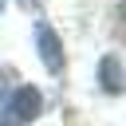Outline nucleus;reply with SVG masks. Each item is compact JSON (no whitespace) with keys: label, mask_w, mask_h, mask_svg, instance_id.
I'll list each match as a JSON object with an SVG mask.
<instances>
[{"label":"nucleus","mask_w":126,"mask_h":126,"mask_svg":"<svg viewBox=\"0 0 126 126\" xmlns=\"http://www.w3.org/2000/svg\"><path fill=\"white\" fill-rule=\"evenodd\" d=\"M39 110H43V98H39L35 87H20V91L8 98V122H12V126H16V122H32Z\"/></svg>","instance_id":"nucleus-1"},{"label":"nucleus","mask_w":126,"mask_h":126,"mask_svg":"<svg viewBox=\"0 0 126 126\" xmlns=\"http://www.w3.org/2000/svg\"><path fill=\"white\" fill-rule=\"evenodd\" d=\"M35 39H39V59H43V67H47V71H59V67H63V51H59L55 32H51L47 24H39V28H35Z\"/></svg>","instance_id":"nucleus-2"},{"label":"nucleus","mask_w":126,"mask_h":126,"mask_svg":"<svg viewBox=\"0 0 126 126\" xmlns=\"http://www.w3.org/2000/svg\"><path fill=\"white\" fill-rule=\"evenodd\" d=\"M98 79H102V87H106V91H122V83H126V79H122V67H118V59H114V55H106V59L98 63Z\"/></svg>","instance_id":"nucleus-3"},{"label":"nucleus","mask_w":126,"mask_h":126,"mask_svg":"<svg viewBox=\"0 0 126 126\" xmlns=\"http://www.w3.org/2000/svg\"><path fill=\"white\" fill-rule=\"evenodd\" d=\"M122 20H126V0H122Z\"/></svg>","instance_id":"nucleus-4"},{"label":"nucleus","mask_w":126,"mask_h":126,"mask_svg":"<svg viewBox=\"0 0 126 126\" xmlns=\"http://www.w3.org/2000/svg\"><path fill=\"white\" fill-rule=\"evenodd\" d=\"M0 126H12V122H0Z\"/></svg>","instance_id":"nucleus-5"},{"label":"nucleus","mask_w":126,"mask_h":126,"mask_svg":"<svg viewBox=\"0 0 126 126\" xmlns=\"http://www.w3.org/2000/svg\"><path fill=\"white\" fill-rule=\"evenodd\" d=\"M0 8H4V0H0Z\"/></svg>","instance_id":"nucleus-6"}]
</instances>
